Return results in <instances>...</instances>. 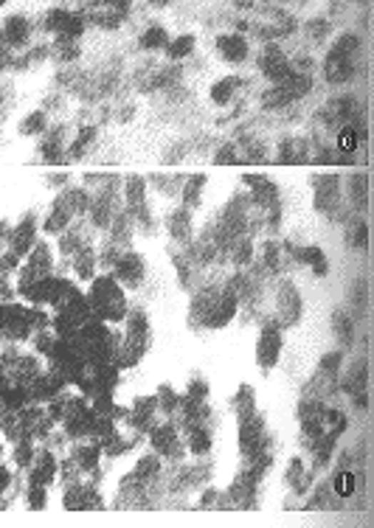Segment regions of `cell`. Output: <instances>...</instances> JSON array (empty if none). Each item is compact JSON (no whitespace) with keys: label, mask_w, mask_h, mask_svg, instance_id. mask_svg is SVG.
<instances>
[{"label":"cell","mask_w":374,"mask_h":528,"mask_svg":"<svg viewBox=\"0 0 374 528\" xmlns=\"http://www.w3.org/2000/svg\"><path fill=\"white\" fill-rule=\"evenodd\" d=\"M88 307H91V315L101 318V320H121L127 312L121 284H116V278H98L91 290Z\"/></svg>","instance_id":"1"},{"label":"cell","mask_w":374,"mask_h":528,"mask_svg":"<svg viewBox=\"0 0 374 528\" xmlns=\"http://www.w3.org/2000/svg\"><path fill=\"white\" fill-rule=\"evenodd\" d=\"M46 29H51L54 34H59V40H76L85 31V20L74 11L65 9H54L46 17Z\"/></svg>","instance_id":"2"},{"label":"cell","mask_w":374,"mask_h":528,"mask_svg":"<svg viewBox=\"0 0 374 528\" xmlns=\"http://www.w3.org/2000/svg\"><path fill=\"white\" fill-rule=\"evenodd\" d=\"M281 335L276 326H265L259 332V343H256V362L259 368H273L279 362V354H281Z\"/></svg>","instance_id":"3"},{"label":"cell","mask_w":374,"mask_h":528,"mask_svg":"<svg viewBox=\"0 0 374 528\" xmlns=\"http://www.w3.org/2000/svg\"><path fill=\"white\" fill-rule=\"evenodd\" d=\"M259 68H262V73L271 79V82H284V79H290L295 71L290 68V62H287V56L281 54L276 45H271L262 56H259Z\"/></svg>","instance_id":"4"},{"label":"cell","mask_w":374,"mask_h":528,"mask_svg":"<svg viewBox=\"0 0 374 528\" xmlns=\"http://www.w3.org/2000/svg\"><path fill=\"white\" fill-rule=\"evenodd\" d=\"M355 73V65H352V56L349 54H338V51H329L327 54V79L340 85V82H349Z\"/></svg>","instance_id":"5"},{"label":"cell","mask_w":374,"mask_h":528,"mask_svg":"<svg viewBox=\"0 0 374 528\" xmlns=\"http://www.w3.org/2000/svg\"><path fill=\"white\" fill-rule=\"evenodd\" d=\"M217 54H220L226 62L239 65V62L248 59V43H245V37H239V34H223V37L217 40Z\"/></svg>","instance_id":"6"},{"label":"cell","mask_w":374,"mask_h":528,"mask_svg":"<svg viewBox=\"0 0 374 528\" xmlns=\"http://www.w3.org/2000/svg\"><path fill=\"white\" fill-rule=\"evenodd\" d=\"M29 34H31V26H29V20L23 17V14H11L9 20H6V29H3V37H6V43L9 45H23L26 40H29Z\"/></svg>","instance_id":"7"},{"label":"cell","mask_w":374,"mask_h":528,"mask_svg":"<svg viewBox=\"0 0 374 528\" xmlns=\"http://www.w3.org/2000/svg\"><path fill=\"white\" fill-rule=\"evenodd\" d=\"M118 278L127 284V287H136L141 278H143V264L136 253H127L121 264H118Z\"/></svg>","instance_id":"8"},{"label":"cell","mask_w":374,"mask_h":528,"mask_svg":"<svg viewBox=\"0 0 374 528\" xmlns=\"http://www.w3.org/2000/svg\"><path fill=\"white\" fill-rule=\"evenodd\" d=\"M169 45V34L163 26H149L143 34H141V48L146 51H158V48H166Z\"/></svg>","instance_id":"9"},{"label":"cell","mask_w":374,"mask_h":528,"mask_svg":"<svg viewBox=\"0 0 374 528\" xmlns=\"http://www.w3.org/2000/svg\"><path fill=\"white\" fill-rule=\"evenodd\" d=\"M239 85H242V79H234V76L220 79V82L211 88V101H217V104H228V101H231V96H234V88H239Z\"/></svg>","instance_id":"10"},{"label":"cell","mask_w":374,"mask_h":528,"mask_svg":"<svg viewBox=\"0 0 374 528\" xmlns=\"http://www.w3.org/2000/svg\"><path fill=\"white\" fill-rule=\"evenodd\" d=\"M14 248H17V253H26L29 248H34V225H31V217L14 230Z\"/></svg>","instance_id":"11"},{"label":"cell","mask_w":374,"mask_h":528,"mask_svg":"<svg viewBox=\"0 0 374 528\" xmlns=\"http://www.w3.org/2000/svg\"><path fill=\"white\" fill-rule=\"evenodd\" d=\"M51 478H54V458L43 452V455L37 458V464H34V484L43 486V484H48Z\"/></svg>","instance_id":"12"},{"label":"cell","mask_w":374,"mask_h":528,"mask_svg":"<svg viewBox=\"0 0 374 528\" xmlns=\"http://www.w3.org/2000/svg\"><path fill=\"white\" fill-rule=\"evenodd\" d=\"M152 444H155L158 452H172V447H175V430L169 425H163L161 430L152 433Z\"/></svg>","instance_id":"13"},{"label":"cell","mask_w":374,"mask_h":528,"mask_svg":"<svg viewBox=\"0 0 374 528\" xmlns=\"http://www.w3.org/2000/svg\"><path fill=\"white\" fill-rule=\"evenodd\" d=\"M191 51H194V37H188V34H183V37H178V40H172V43L166 45V54L172 59H183Z\"/></svg>","instance_id":"14"},{"label":"cell","mask_w":374,"mask_h":528,"mask_svg":"<svg viewBox=\"0 0 374 528\" xmlns=\"http://www.w3.org/2000/svg\"><path fill=\"white\" fill-rule=\"evenodd\" d=\"M304 262L313 267V273H315V275H327L329 264H327V259H324V253H321L315 245H310V248L304 250Z\"/></svg>","instance_id":"15"},{"label":"cell","mask_w":374,"mask_h":528,"mask_svg":"<svg viewBox=\"0 0 374 528\" xmlns=\"http://www.w3.org/2000/svg\"><path fill=\"white\" fill-rule=\"evenodd\" d=\"M68 220H71V208H68V205H62V208H56V211L48 217L46 228L51 230V233H56V230H62V228L68 225Z\"/></svg>","instance_id":"16"},{"label":"cell","mask_w":374,"mask_h":528,"mask_svg":"<svg viewBox=\"0 0 374 528\" xmlns=\"http://www.w3.org/2000/svg\"><path fill=\"white\" fill-rule=\"evenodd\" d=\"M358 141H360V135H358L355 127H343L340 135H338V146H340L343 152H355V149H358Z\"/></svg>","instance_id":"17"},{"label":"cell","mask_w":374,"mask_h":528,"mask_svg":"<svg viewBox=\"0 0 374 528\" xmlns=\"http://www.w3.org/2000/svg\"><path fill=\"white\" fill-rule=\"evenodd\" d=\"M46 130V116L43 113H31L23 124H20V132L23 135H37V132H43Z\"/></svg>","instance_id":"18"},{"label":"cell","mask_w":374,"mask_h":528,"mask_svg":"<svg viewBox=\"0 0 374 528\" xmlns=\"http://www.w3.org/2000/svg\"><path fill=\"white\" fill-rule=\"evenodd\" d=\"M206 186V177L197 175L191 177V183L186 186V194H183V200H186V205H197L200 203V188Z\"/></svg>","instance_id":"19"},{"label":"cell","mask_w":374,"mask_h":528,"mask_svg":"<svg viewBox=\"0 0 374 528\" xmlns=\"http://www.w3.org/2000/svg\"><path fill=\"white\" fill-rule=\"evenodd\" d=\"M358 45H360V37H358V34H343L338 43L332 45V51H338V54H349V56H352V54L358 51Z\"/></svg>","instance_id":"20"},{"label":"cell","mask_w":374,"mask_h":528,"mask_svg":"<svg viewBox=\"0 0 374 528\" xmlns=\"http://www.w3.org/2000/svg\"><path fill=\"white\" fill-rule=\"evenodd\" d=\"M186 225H188L186 211H178V214H172V217H169V230H172L175 236H181V239H183V236H188Z\"/></svg>","instance_id":"21"},{"label":"cell","mask_w":374,"mask_h":528,"mask_svg":"<svg viewBox=\"0 0 374 528\" xmlns=\"http://www.w3.org/2000/svg\"><path fill=\"white\" fill-rule=\"evenodd\" d=\"M335 486H338V494H340V497H349V494L355 492V475H352V472H340Z\"/></svg>","instance_id":"22"},{"label":"cell","mask_w":374,"mask_h":528,"mask_svg":"<svg viewBox=\"0 0 374 528\" xmlns=\"http://www.w3.org/2000/svg\"><path fill=\"white\" fill-rule=\"evenodd\" d=\"M188 447H191V452H197V455L208 452V436H206V433H200V430H194V436H191V441H188Z\"/></svg>","instance_id":"23"},{"label":"cell","mask_w":374,"mask_h":528,"mask_svg":"<svg viewBox=\"0 0 374 528\" xmlns=\"http://www.w3.org/2000/svg\"><path fill=\"white\" fill-rule=\"evenodd\" d=\"M136 472H138L141 481H143V478H152V475L158 472V458H143V461L138 464V469H136Z\"/></svg>","instance_id":"24"},{"label":"cell","mask_w":374,"mask_h":528,"mask_svg":"<svg viewBox=\"0 0 374 528\" xmlns=\"http://www.w3.org/2000/svg\"><path fill=\"white\" fill-rule=\"evenodd\" d=\"M96 458H98V450L96 447H85V452H79V464H85V467H94Z\"/></svg>","instance_id":"25"},{"label":"cell","mask_w":374,"mask_h":528,"mask_svg":"<svg viewBox=\"0 0 374 528\" xmlns=\"http://www.w3.org/2000/svg\"><path fill=\"white\" fill-rule=\"evenodd\" d=\"M327 29H329V26L324 23V20H313V23H310V31H313V37H318V40L327 34Z\"/></svg>","instance_id":"26"},{"label":"cell","mask_w":374,"mask_h":528,"mask_svg":"<svg viewBox=\"0 0 374 528\" xmlns=\"http://www.w3.org/2000/svg\"><path fill=\"white\" fill-rule=\"evenodd\" d=\"M43 506H46L43 489H31V509H43Z\"/></svg>","instance_id":"27"},{"label":"cell","mask_w":374,"mask_h":528,"mask_svg":"<svg viewBox=\"0 0 374 528\" xmlns=\"http://www.w3.org/2000/svg\"><path fill=\"white\" fill-rule=\"evenodd\" d=\"M234 161V149L231 146H226L223 152H220V158H217V163H231Z\"/></svg>","instance_id":"28"},{"label":"cell","mask_w":374,"mask_h":528,"mask_svg":"<svg viewBox=\"0 0 374 528\" xmlns=\"http://www.w3.org/2000/svg\"><path fill=\"white\" fill-rule=\"evenodd\" d=\"M6 486H9V472H6V469H0V492H3Z\"/></svg>","instance_id":"29"},{"label":"cell","mask_w":374,"mask_h":528,"mask_svg":"<svg viewBox=\"0 0 374 528\" xmlns=\"http://www.w3.org/2000/svg\"><path fill=\"white\" fill-rule=\"evenodd\" d=\"M3 3H6V0H0V6H3Z\"/></svg>","instance_id":"30"},{"label":"cell","mask_w":374,"mask_h":528,"mask_svg":"<svg viewBox=\"0 0 374 528\" xmlns=\"http://www.w3.org/2000/svg\"><path fill=\"white\" fill-rule=\"evenodd\" d=\"M161 3H166V0H161Z\"/></svg>","instance_id":"31"}]
</instances>
